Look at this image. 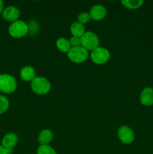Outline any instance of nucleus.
<instances>
[{
	"label": "nucleus",
	"mask_w": 153,
	"mask_h": 154,
	"mask_svg": "<svg viewBox=\"0 0 153 154\" xmlns=\"http://www.w3.org/2000/svg\"><path fill=\"white\" fill-rule=\"evenodd\" d=\"M31 88L37 95H45L50 90L51 84L44 77H35L31 82Z\"/></svg>",
	"instance_id": "nucleus-1"
},
{
	"label": "nucleus",
	"mask_w": 153,
	"mask_h": 154,
	"mask_svg": "<svg viewBox=\"0 0 153 154\" xmlns=\"http://www.w3.org/2000/svg\"><path fill=\"white\" fill-rule=\"evenodd\" d=\"M81 46L87 51H94L99 47L98 37L92 32H86L80 37Z\"/></svg>",
	"instance_id": "nucleus-2"
},
{
	"label": "nucleus",
	"mask_w": 153,
	"mask_h": 154,
	"mask_svg": "<svg viewBox=\"0 0 153 154\" xmlns=\"http://www.w3.org/2000/svg\"><path fill=\"white\" fill-rule=\"evenodd\" d=\"M28 26L24 21L16 20L12 23L8 28V32L13 38H20L28 33Z\"/></svg>",
	"instance_id": "nucleus-3"
},
{
	"label": "nucleus",
	"mask_w": 153,
	"mask_h": 154,
	"mask_svg": "<svg viewBox=\"0 0 153 154\" xmlns=\"http://www.w3.org/2000/svg\"><path fill=\"white\" fill-rule=\"evenodd\" d=\"M88 57V51L82 46L71 48L68 53V57L69 60L75 63H83L87 60Z\"/></svg>",
	"instance_id": "nucleus-4"
},
{
	"label": "nucleus",
	"mask_w": 153,
	"mask_h": 154,
	"mask_svg": "<svg viewBox=\"0 0 153 154\" xmlns=\"http://www.w3.org/2000/svg\"><path fill=\"white\" fill-rule=\"evenodd\" d=\"M16 87V81L13 76L10 75H0V91L9 94L14 92Z\"/></svg>",
	"instance_id": "nucleus-5"
},
{
	"label": "nucleus",
	"mask_w": 153,
	"mask_h": 154,
	"mask_svg": "<svg viewBox=\"0 0 153 154\" xmlns=\"http://www.w3.org/2000/svg\"><path fill=\"white\" fill-rule=\"evenodd\" d=\"M110 57L109 51L103 47H98L95 50L92 51L91 60L93 63L98 65H102L106 63Z\"/></svg>",
	"instance_id": "nucleus-6"
},
{
	"label": "nucleus",
	"mask_w": 153,
	"mask_h": 154,
	"mask_svg": "<svg viewBox=\"0 0 153 154\" xmlns=\"http://www.w3.org/2000/svg\"><path fill=\"white\" fill-rule=\"evenodd\" d=\"M118 137L123 144H129L134 140V133L128 126H122L118 130Z\"/></svg>",
	"instance_id": "nucleus-7"
},
{
	"label": "nucleus",
	"mask_w": 153,
	"mask_h": 154,
	"mask_svg": "<svg viewBox=\"0 0 153 154\" xmlns=\"http://www.w3.org/2000/svg\"><path fill=\"white\" fill-rule=\"evenodd\" d=\"M20 12L17 8L10 5L8 6L3 10L2 17L5 20L13 23L17 20L20 17Z\"/></svg>",
	"instance_id": "nucleus-8"
},
{
	"label": "nucleus",
	"mask_w": 153,
	"mask_h": 154,
	"mask_svg": "<svg viewBox=\"0 0 153 154\" xmlns=\"http://www.w3.org/2000/svg\"><path fill=\"white\" fill-rule=\"evenodd\" d=\"M106 14V9L102 5H94L90 9V17L94 20H100L105 17Z\"/></svg>",
	"instance_id": "nucleus-9"
},
{
	"label": "nucleus",
	"mask_w": 153,
	"mask_h": 154,
	"mask_svg": "<svg viewBox=\"0 0 153 154\" xmlns=\"http://www.w3.org/2000/svg\"><path fill=\"white\" fill-rule=\"evenodd\" d=\"M141 104L145 106H151L153 105V89L146 87L143 89L140 96Z\"/></svg>",
	"instance_id": "nucleus-10"
},
{
	"label": "nucleus",
	"mask_w": 153,
	"mask_h": 154,
	"mask_svg": "<svg viewBox=\"0 0 153 154\" xmlns=\"http://www.w3.org/2000/svg\"><path fill=\"white\" fill-rule=\"evenodd\" d=\"M20 77L25 81H32L35 78V70L31 66H24L20 70Z\"/></svg>",
	"instance_id": "nucleus-11"
},
{
	"label": "nucleus",
	"mask_w": 153,
	"mask_h": 154,
	"mask_svg": "<svg viewBox=\"0 0 153 154\" xmlns=\"http://www.w3.org/2000/svg\"><path fill=\"white\" fill-rule=\"evenodd\" d=\"M18 141V138L16 134L10 132L5 135L3 138L2 144L5 148H13L16 145Z\"/></svg>",
	"instance_id": "nucleus-12"
},
{
	"label": "nucleus",
	"mask_w": 153,
	"mask_h": 154,
	"mask_svg": "<svg viewBox=\"0 0 153 154\" xmlns=\"http://www.w3.org/2000/svg\"><path fill=\"white\" fill-rule=\"evenodd\" d=\"M53 134L50 129H44L39 133L38 141L40 145H48L52 141Z\"/></svg>",
	"instance_id": "nucleus-13"
},
{
	"label": "nucleus",
	"mask_w": 153,
	"mask_h": 154,
	"mask_svg": "<svg viewBox=\"0 0 153 154\" xmlns=\"http://www.w3.org/2000/svg\"><path fill=\"white\" fill-rule=\"evenodd\" d=\"M70 32L74 37L80 38L86 32L85 26L79 22H74L70 26Z\"/></svg>",
	"instance_id": "nucleus-14"
},
{
	"label": "nucleus",
	"mask_w": 153,
	"mask_h": 154,
	"mask_svg": "<svg viewBox=\"0 0 153 154\" xmlns=\"http://www.w3.org/2000/svg\"><path fill=\"white\" fill-rule=\"evenodd\" d=\"M56 47L61 52L63 53H68L71 48L70 42L64 38H60L57 39Z\"/></svg>",
	"instance_id": "nucleus-15"
},
{
	"label": "nucleus",
	"mask_w": 153,
	"mask_h": 154,
	"mask_svg": "<svg viewBox=\"0 0 153 154\" xmlns=\"http://www.w3.org/2000/svg\"><path fill=\"white\" fill-rule=\"evenodd\" d=\"M122 4L129 9H136L140 8L143 4L142 0H122Z\"/></svg>",
	"instance_id": "nucleus-16"
},
{
	"label": "nucleus",
	"mask_w": 153,
	"mask_h": 154,
	"mask_svg": "<svg viewBox=\"0 0 153 154\" xmlns=\"http://www.w3.org/2000/svg\"><path fill=\"white\" fill-rule=\"evenodd\" d=\"M37 154H56V152L50 145H40L37 150Z\"/></svg>",
	"instance_id": "nucleus-17"
},
{
	"label": "nucleus",
	"mask_w": 153,
	"mask_h": 154,
	"mask_svg": "<svg viewBox=\"0 0 153 154\" xmlns=\"http://www.w3.org/2000/svg\"><path fill=\"white\" fill-rule=\"evenodd\" d=\"M9 107V101L4 96L0 95V114H3Z\"/></svg>",
	"instance_id": "nucleus-18"
},
{
	"label": "nucleus",
	"mask_w": 153,
	"mask_h": 154,
	"mask_svg": "<svg viewBox=\"0 0 153 154\" xmlns=\"http://www.w3.org/2000/svg\"><path fill=\"white\" fill-rule=\"evenodd\" d=\"M77 19L78 22L80 23L81 24H85L89 22L91 17H90L89 13H88V12H82V13L80 14Z\"/></svg>",
	"instance_id": "nucleus-19"
},
{
	"label": "nucleus",
	"mask_w": 153,
	"mask_h": 154,
	"mask_svg": "<svg viewBox=\"0 0 153 154\" xmlns=\"http://www.w3.org/2000/svg\"><path fill=\"white\" fill-rule=\"evenodd\" d=\"M70 44L71 48H74V47H79L81 46V43H80V38L78 37H73L70 39Z\"/></svg>",
	"instance_id": "nucleus-20"
},
{
	"label": "nucleus",
	"mask_w": 153,
	"mask_h": 154,
	"mask_svg": "<svg viewBox=\"0 0 153 154\" xmlns=\"http://www.w3.org/2000/svg\"><path fill=\"white\" fill-rule=\"evenodd\" d=\"M13 152V148H5L2 145H0V154H12Z\"/></svg>",
	"instance_id": "nucleus-21"
},
{
	"label": "nucleus",
	"mask_w": 153,
	"mask_h": 154,
	"mask_svg": "<svg viewBox=\"0 0 153 154\" xmlns=\"http://www.w3.org/2000/svg\"><path fill=\"white\" fill-rule=\"evenodd\" d=\"M3 8H4V4L2 0H0V14L3 11Z\"/></svg>",
	"instance_id": "nucleus-22"
}]
</instances>
